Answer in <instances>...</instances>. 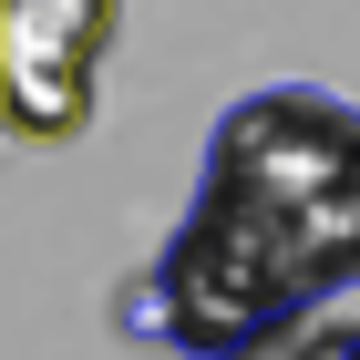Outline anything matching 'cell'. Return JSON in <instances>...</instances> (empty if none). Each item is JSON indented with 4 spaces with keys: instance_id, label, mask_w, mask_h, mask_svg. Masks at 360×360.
<instances>
[{
    "instance_id": "6da1fadb",
    "label": "cell",
    "mask_w": 360,
    "mask_h": 360,
    "mask_svg": "<svg viewBox=\"0 0 360 360\" xmlns=\"http://www.w3.org/2000/svg\"><path fill=\"white\" fill-rule=\"evenodd\" d=\"M360 278V113L268 83L217 113L186 226L155 257L165 340L195 360H268Z\"/></svg>"
},
{
    "instance_id": "3957f363",
    "label": "cell",
    "mask_w": 360,
    "mask_h": 360,
    "mask_svg": "<svg viewBox=\"0 0 360 360\" xmlns=\"http://www.w3.org/2000/svg\"><path fill=\"white\" fill-rule=\"evenodd\" d=\"M288 360H360V319H330V330H299Z\"/></svg>"
},
{
    "instance_id": "7a4b0ae2",
    "label": "cell",
    "mask_w": 360,
    "mask_h": 360,
    "mask_svg": "<svg viewBox=\"0 0 360 360\" xmlns=\"http://www.w3.org/2000/svg\"><path fill=\"white\" fill-rule=\"evenodd\" d=\"M113 31H124V0H0V103L31 144L93 124Z\"/></svg>"
}]
</instances>
